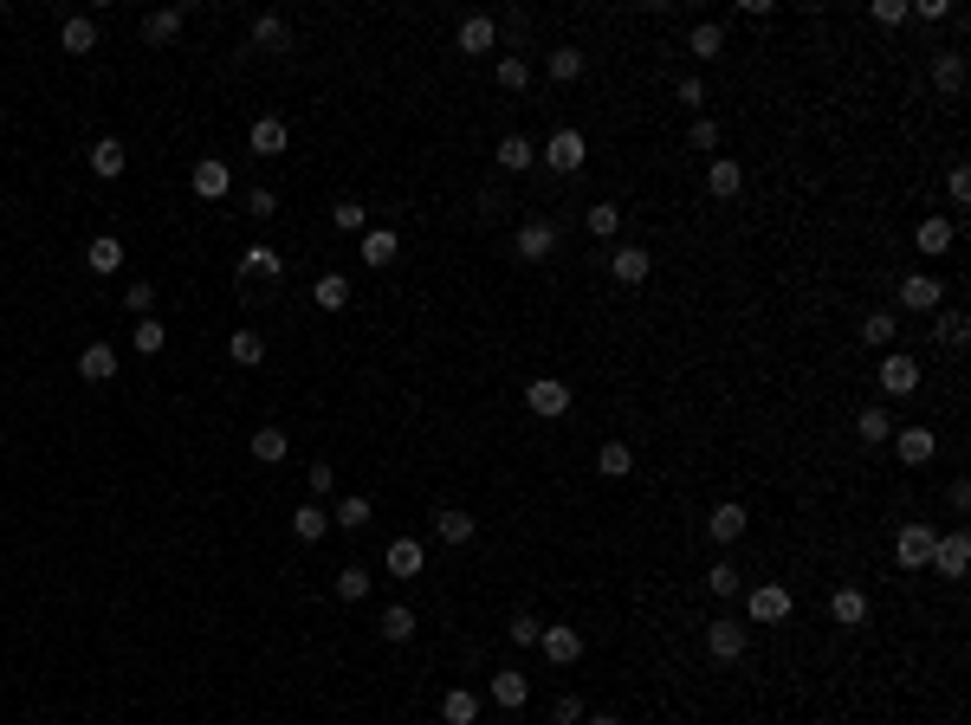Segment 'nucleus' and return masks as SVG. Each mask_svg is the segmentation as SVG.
<instances>
[{"label":"nucleus","mask_w":971,"mask_h":725,"mask_svg":"<svg viewBox=\"0 0 971 725\" xmlns=\"http://www.w3.org/2000/svg\"><path fill=\"white\" fill-rule=\"evenodd\" d=\"M583 156H590V143H583V130H570V123H564V130H551V143L538 149V162H544V169H557V175H577Z\"/></svg>","instance_id":"f257e3e1"},{"label":"nucleus","mask_w":971,"mask_h":725,"mask_svg":"<svg viewBox=\"0 0 971 725\" xmlns=\"http://www.w3.org/2000/svg\"><path fill=\"white\" fill-rule=\"evenodd\" d=\"M790 609H797V596H790L784 583H758V590H745V615H751V622H790Z\"/></svg>","instance_id":"f03ea898"},{"label":"nucleus","mask_w":971,"mask_h":725,"mask_svg":"<svg viewBox=\"0 0 971 725\" xmlns=\"http://www.w3.org/2000/svg\"><path fill=\"white\" fill-rule=\"evenodd\" d=\"M926 564H933L946 583H959L965 570H971V538H965V531H946V538H933V557H926Z\"/></svg>","instance_id":"7ed1b4c3"},{"label":"nucleus","mask_w":971,"mask_h":725,"mask_svg":"<svg viewBox=\"0 0 971 725\" xmlns=\"http://www.w3.org/2000/svg\"><path fill=\"white\" fill-rule=\"evenodd\" d=\"M933 538H939L933 525H900V531H894V564H900V570H926V557H933Z\"/></svg>","instance_id":"20e7f679"},{"label":"nucleus","mask_w":971,"mask_h":725,"mask_svg":"<svg viewBox=\"0 0 971 725\" xmlns=\"http://www.w3.org/2000/svg\"><path fill=\"white\" fill-rule=\"evenodd\" d=\"M525 408L538 421H557V415H570V382H557V376H538L525 389Z\"/></svg>","instance_id":"39448f33"},{"label":"nucleus","mask_w":971,"mask_h":725,"mask_svg":"<svg viewBox=\"0 0 971 725\" xmlns=\"http://www.w3.org/2000/svg\"><path fill=\"white\" fill-rule=\"evenodd\" d=\"M745 648H751V628L732 622V615L706 628V654H713V661H745Z\"/></svg>","instance_id":"423d86ee"},{"label":"nucleus","mask_w":971,"mask_h":725,"mask_svg":"<svg viewBox=\"0 0 971 725\" xmlns=\"http://www.w3.org/2000/svg\"><path fill=\"white\" fill-rule=\"evenodd\" d=\"M518 259H525V266H544V259L557 253V227L551 221H518Z\"/></svg>","instance_id":"0eeeda50"},{"label":"nucleus","mask_w":971,"mask_h":725,"mask_svg":"<svg viewBox=\"0 0 971 725\" xmlns=\"http://www.w3.org/2000/svg\"><path fill=\"white\" fill-rule=\"evenodd\" d=\"M900 305H907V311H926V318H933V311L946 305V285H939L933 272H907V279H900Z\"/></svg>","instance_id":"6e6552de"},{"label":"nucleus","mask_w":971,"mask_h":725,"mask_svg":"<svg viewBox=\"0 0 971 725\" xmlns=\"http://www.w3.org/2000/svg\"><path fill=\"white\" fill-rule=\"evenodd\" d=\"M538 648H544V661H551V667H570V661H583V635H577L570 622H551V628L538 635Z\"/></svg>","instance_id":"1a4fd4ad"},{"label":"nucleus","mask_w":971,"mask_h":725,"mask_svg":"<svg viewBox=\"0 0 971 725\" xmlns=\"http://www.w3.org/2000/svg\"><path fill=\"white\" fill-rule=\"evenodd\" d=\"M188 188H195L201 201H221L227 188H234V175H227V162H221V156H201L195 169H188Z\"/></svg>","instance_id":"9d476101"},{"label":"nucleus","mask_w":971,"mask_h":725,"mask_svg":"<svg viewBox=\"0 0 971 725\" xmlns=\"http://www.w3.org/2000/svg\"><path fill=\"white\" fill-rule=\"evenodd\" d=\"M382 564H389V577H402V583H415L421 570H428V551H421L415 538H389V551H382Z\"/></svg>","instance_id":"9b49d317"},{"label":"nucleus","mask_w":971,"mask_h":725,"mask_svg":"<svg viewBox=\"0 0 971 725\" xmlns=\"http://www.w3.org/2000/svg\"><path fill=\"white\" fill-rule=\"evenodd\" d=\"M609 272H615V285H641L654 272V253H648V246H615V253H609Z\"/></svg>","instance_id":"f8f14e48"},{"label":"nucleus","mask_w":971,"mask_h":725,"mask_svg":"<svg viewBox=\"0 0 971 725\" xmlns=\"http://www.w3.org/2000/svg\"><path fill=\"white\" fill-rule=\"evenodd\" d=\"M913 389H920V363L900 357V350L881 357V395H913Z\"/></svg>","instance_id":"ddd939ff"},{"label":"nucleus","mask_w":971,"mask_h":725,"mask_svg":"<svg viewBox=\"0 0 971 725\" xmlns=\"http://www.w3.org/2000/svg\"><path fill=\"white\" fill-rule=\"evenodd\" d=\"M745 525H751V512L738 499H726V505H713V518H706V531H713L719 544H738L745 538Z\"/></svg>","instance_id":"4468645a"},{"label":"nucleus","mask_w":971,"mask_h":725,"mask_svg":"<svg viewBox=\"0 0 971 725\" xmlns=\"http://www.w3.org/2000/svg\"><path fill=\"white\" fill-rule=\"evenodd\" d=\"M706 188H713L719 201H738V195H745V169H738V156H713V169H706Z\"/></svg>","instance_id":"2eb2a0df"},{"label":"nucleus","mask_w":971,"mask_h":725,"mask_svg":"<svg viewBox=\"0 0 971 725\" xmlns=\"http://www.w3.org/2000/svg\"><path fill=\"white\" fill-rule=\"evenodd\" d=\"M246 143H253V156H285L292 130H285V117H259L253 130H246Z\"/></svg>","instance_id":"dca6fc26"},{"label":"nucleus","mask_w":971,"mask_h":725,"mask_svg":"<svg viewBox=\"0 0 971 725\" xmlns=\"http://www.w3.org/2000/svg\"><path fill=\"white\" fill-rule=\"evenodd\" d=\"M85 266L98 272V279H117V272H123V240L117 234H98V240L85 246Z\"/></svg>","instance_id":"f3484780"},{"label":"nucleus","mask_w":971,"mask_h":725,"mask_svg":"<svg viewBox=\"0 0 971 725\" xmlns=\"http://www.w3.org/2000/svg\"><path fill=\"white\" fill-rule=\"evenodd\" d=\"M182 20H188V7H156L143 20V39L149 46H175V39H182Z\"/></svg>","instance_id":"a211bd4d"},{"label":"nucleus","mask_w":971,"mask_h":725,"mask_svg":"<svg viewBox=\"0 0 971 725\" xmlns=\"http://www.w3.org/2000/svg\"><path fill=\"white\" fill-rule=\"evenodd\" d=\"M279 272H285V259L279 253H272V246L266 240H253V246H246V253H240V279H279Z\"/></svg>","instance_id":"6ab92c4d"},{"label":"nucleus","mask_w":971,"mask_h":725,"mask_svg":"<svg viewBox=\"0 0 971 725\" xmlns=\"http://www.w3.org/2000/svg\"><path fill=\"white\" fill-rule=\"evenodd\" d=\"M59 46L72 52V59L98 52V20H91V13H72V20H65V33H59Z\"/></svg>","instance_id":"aec40b11"},{"label":"nucleus","mask_w":971,"mask_h":725,"mask_svg":"<svg viewBox=\"0 0 971 725\" xmlns=\"http://www.w3.org/2000/svg\"><path fill=\"white\" fill-rule=\"evenodd\" d=\"M492 156H499V169H512V175H525L531 162H538V143H531V136H499V149H492Z\"/></svg>","instance_id":"412c9836"},{"label":"nucleus","mask_w":971,"mask_h":725,"mask_svg":"<svg viewBox=\"0 0 971 725\" xmlns=\"http://www.w3.org/2000/svg\"><path fill=\"white\" fill-rule=\"evenodd\" d=\"M913 246H920L926 259H939V253L952 246V221H946V214H926V221L913 227Z\"/></svg>","instance_id":"4be33fe9"},{"label":"nucleus","mask_w":971,"mask_h":725,"mask_svg":"<svg viewBox=\"0 0 971 725\" xmlns=\"http://www.w3.org/2000/svg\"><path fill=\"white\" fill-rule=\"evenodd\" d=\"M123 162H130V156H123L117 136H98V143H91V175H98V182H117Z\"/></svg>","instance_id":"5701e85b"},{"label":"nucleus","mask_w":971,"mask_h":725,"mask_svg":"<svg viewBox=\"0 0 971 725\" xmlns=\"http://www.w3.org/2000/svg\"><path fill=\"white\" fill-rule=\"evenodd\" d=\"M78 376H85V382H111L117 376V350L111 344H85V350H78Z\"/></svg>","instance_id":"b1692460"},{"label":"nucleus","mask_w":971,"mask_h":725,"mask_svg":"<svg viewBox=\"0 0 971 725\" xmlns=\"http://www.w3.org/2000/svg\"><path fill=\"white\" fill-rule=\"evenodd\" d=\"M933 428H900V441H894V454L907 460V467H926V460H933Z\"/></svg>","instance_id":"393cba45"},{"label":"nucleus","mask_w":971,"mask_h":725,"mask_svg":"<svg viewBox=\"0 0 971 725\" xmlns=\"http://www.w3.org/2000/svg\"><path fill=\"white\" fill-rule=\"evenodd\" d=\"M324 531H331V512H324V505H318V499H305V505H298V512H292V538H305V544H318V538H324Z\"/></svg>","instance_id":"a878e982"},{"label":"nucleus","mask_w":971,"mask_h":725,"mask_svg":"<svg viewBox=\"0 0 971 725\" xmlns=\"http://www.w3.org/2000/svg\"><path fill=\"white\" fill-rule=\"evenodd\" d=\"M933 91H946V98L965 91V52H939L933 59Z\"/></svg>","instance_id":"bb28decb"},{"label":"nucleus","mask_w":971,"mask_h":725,"mask_svg":"<svg viewBox=\"0 0 971 725\" xmlns=\"http://www.w3.org/2000/svg\"><path fill=\"white\" fill-rule=\"evenodd\" d=\"M596 473H603V480H628V473H635L628 441H603V447H596Z\"/></svg>","instance_id":"cd10ccee"},{"label":"nucleus","mask_w":971,"mask_h":725,"mask_svg":"<svg viewBox=\"0 0 971 725\" xmlns=\"http://www.w3.org/2000/svg\"><path fill=\"white\" fill-rule=\"evenodd\" d=\"M687 52H693V59H726V26L700 20V26L687 33Z\"/></svg>","instance_id":"c85d7f7f"},{"label":"nucleus","mask_w":971,"mask_h":725,"mask_svg":"<svg viewBox=\"0 0 971 725\" xmlns=\"http://www.w3.org/2000/svg\"><path fill=\"white\" fill-rule=\"evenodd\" d=\"M829 622L861 628V622H868V596H861V590H836V596H829Z\"/></svg>","instance_id":"c756f323"},{"label":"nucleus","mask_w":971,"mask_h":725,"mask_svg":"<svg viewBox=\"0 0 971 725\" xmlns=\"http://www.w3.org/2000/svg\"><path fill=\"white\" fill-rule=\"evenodd\" d=\"M253 46L259 52H285V46H292V26H285L279 13H259V20H253Z\"/></svg>","instance_id":"7c9ffc66"},{"label":"nucleus","mask_w":971,"mask_h":725,"mask_svg":"<svg viewBox=\"0 0 971 725\" xmlns=\"http://www.w3.org/2000/svg\"><path fill=\"white\" fill-rule=\"evenodd\" d=\"M434 538H441V544H467L473 538V518L460 512V505H441V512H434Z\"/></svg>","instance_id":"2f4dec72"},{"label":"nucleus","mask_w":971,"mask_h":725,"mask_svg":"<svg viewBox=\"0 0 971 725\" xmlns=\"http://www.w3.org/2000/svg\"><path fill=\"white\" fill-rule=\"evenodd\" d=\"M492 700H499V706H512V713H518V706L531 700V680L518 674V667H505V674H492Z\"/></svg>","instance_id":"473e14b6"},{"label":"nucleus","mask_w":971,"mask_h":725,"mask_svg":"<svg viewBox=\"0 0 971 725\" xmlns=\"http://www.w3.org/2000/svg\"><path fill=\"white\" fill-rule=\"evenodd\" d=\"M395 253H402V240L389 227H369L363 234V266H395Z\"/></svg>","instance_id":"72a5a7b5"},{"label":"nucleus","mask_w":971,"mask_h":725,"mask_svg":"<svg viewBox=\"0 0 971 725\" xmlns=\"http://www.w3.org/2000/svg\"><path fill=\"white\" fill-rule=\"evenodd\" d=\"M460 52H492V39H499V26L486 20V13H473V20H460Z\"/></svg>","instance_id":"f704fd0d"},{"label":"nucleus","mask_w":971,"mask_h":725,"mask_svg":"<svg viewBox=\"0 0 971 725\" xmlns=\"http://www.w3.org/2000/svg\"><path fill=\"white\" fill-rule=\"evenodd\" d=\"M285 447H292V441H285V428H253V460H259V467H279Z\"/></svg>","instance_id":"c9c22d12"},{"label":"nucleus","mask_w":971,"mask_h":725,"mask_svg":"<svg viewBox=\"0 0 971 725\" xmlns=\"http://www.w3.org/2000/svg\"><path fill=\"white\" fill-rule=\"evenodd\" d=\"M441 719H447V725H473V719H480V693L454 687V693L441 700Z\"/></svg>","instance_id":"e433bc0d"},{"label":"nucleus","mask_w":971,"mask_h":725,"mask_svg":"<svg viewBox=\"0 0 971 725\" xmlns=\"http://www.w3.org/2000/svg\"><path fill=\"white\" fill-rule=\"evenodd\" d=\"M369 518H376V512H369V499H363V492H350V499H337L331 525H337V531H363Z\"/></svg>","instance_id":"4c0bfd02"},{"label":"nucleus","mask_w":971,"mask_h":725,"mask_svg":"<svg viewBox=\"0 0 971 725\" xmlns=\"http://www.w3.org/2000/svg\"><path fill=\"white\" fill-rule=\"evenodd\" d=\"M382 641H415V609H408V603L382 609Z\"/></svg>","instance_id":"58836bf2"},{"label":"nucleus","mask_w":971,"mask_h":725,"mask_svg":"<svg viewBox=\"0 0 971 725\" xmlns=\"http://www.w3.org/2000/svg\"><path fill=\"white\" fill-rule=\"evenodd\" d=\"M227 357H234V363H246V369H253V363H266V337H259V331H234V337H227Z\"/></svg>","instance_id":"ea45409f"},{"label":"nucleus","mask_w":971,"mask_h":725,"mask_svg":"<svg viewBox=\"0 0 971 725\" xmlns=\"http://www.w3.org/2000/svg\"><path fill=\"white\" fill-rule=\"evenodd\" d=\"M350 305V279L344 272H324L318 279V311H344Z\"/></svg>","instance_id":"a19ab883"},{"label":"nucleus","mask_w":971,"mask_h":725,"mask_svg":"<svg viewBox=\"0 0 971 725\" xmlns=\"http://www.w3.org/2000/svg\"><path fill=\"white\" fill-rule=\"evenodd\" d=\"M933 331H939V344H946V350H959L965 337H971V318H965V311H939Z\"/></svg>","instance_id":"79ce46f5"},{"label":"nucleus","mask_w":971,"mask_h":725,"mask_svg":"<svg viewBox=\"0 0 971 725\" xmlns=\"http://www.w3.org/2000/svg\"><path fill=\"white\" fill-rule=\"evenodd\" d=\"M894 331H900V318H894V311H868V318H861V337H868L874 350H881V344H894Z\"/></svg>","instance_id":"37998d69"},{"label":"nucleus","mask_w":971,"mask_h":725,"mask_svg":"<svg viewBox=\"0 0 971 725\" xmlns=\"http://www.w3.org/2000/svg\"><path fill=\"white\" fill-rule=\"evenodd\" d=\"M583 221H590V234H596V240H615V227H622V208H615V201H596V208L583 214Z\"/></svg>","instance_id":"c03bdc74"},{"label":"nucleus","mask_w":971,"mask_h":725,"mask_svg":"<svg viewBox=\"0 0 971 725\" xmlns=\"http://www.w3.org/2000/svg\"><path fill=\"white\" fill-rule=\"evenodd\" d=\"M337 596H344V603H363V596H369V570L344 564V570H337Z\"/></svg>","instance_id":"a18cd8bd"},{"label":"nucleus","mask_w":971,"mask_h":725,"mask_svg":"<svg viewBox=\"0 0 971 725\" xmlns=\"http://www.w3.org/2000/svg\"><path fill=\"white\" fill-rule=\"evenodd\" d=\"M162 344H169V324H162V318H136V350H143V357H156Z\"/></svg>","instance_id":"49530a36"},{"label":"nucleus","mask_w":971,"mask_h":725,"mask_svg":"<svg viewBox=\"0 0 971 725\" xmlns=\"http://www.w3.org/2000/svg\"><path fill=\"white\" fill-rule=\"evenodd\" d=\"M551 78H557V85L583 78V52H577V46H557V52H551Z\"/></svg>","instance_id":"de8ad7c7"},{"label":"nucleus","mask_w":971,"mask_h":725,"mask_svg":"<svg viewBox=\"0 0 971 725\" xmlns=\"http://www.w3.org/2000/svg\"><path fill=\"white\" fill-rule=\"evenodd\" d=\"M505 635H512V641H518V648H538V635H544V622H538V615H525V609H518V615H512V622H505Z\"/></svg>","instance_id":"09e8293b"},{"label":"nucleus","mask_w":971,"mask_h":725,"mask_svg":"<svg viewBox=\"0 0 971 725\" xmlns=\"http://www.w3.org/2000/svg\"><path fill=\"white\" fill-rule=\"evenodd\" d=\"M149 305H156V285H149V279H130V285H123V311L149 318Z\"/></svg>","instance_id":"8fccbe9b"},{"label":"nucleus","mask_w":971,"mask_h":725,"mask_svg":"<svg viewBox=\"0 0 971 725\" xmlns=\"http://www.w3.org/2000/svg\"><path fill=\"white\" fill-rule=\"evenodd\" d=\"M855 434H861V441H887V434H894V421H887L881 408H861V415H855Z\"/></svg>","instance_id":"3c124183"},{"label":"nucleus","mask_w":971,"mask_h":725,"mask_svg":"<svg viewBox=\"0 0 971 725\" xmlns=\"http://www.w3.org/2000/svg\"><path fill=\"white\" fill-rule=\"evenodd\" d=\"M706 590H713V596H738V590H745V577H738L732 564H713V570H706Z\"/></svg>","instance_id":"603ef678"},{"label":"nucleus","mask_w":971,"mask_h":725,"mask_svg":"<svg viewBox=\"0 0 971 725\" xmlns=\"http://www.w3.org/2000/svg\"><path fill=\"white\" fill-rule=\"evenodd\" d=\"M331 221L344 227V234H363V201H331Z\"/></svg>","instance_id":"864d4df0"},{"label":"nucleus","mask_w":971,"mask_h":725,"mask_svg":"<svg viewBox=\"0 0 971 725\" xmlns=\"http://www.w3.org/2000/svg\"><path fill=\"white\" fill-rule=\"evenodd\" d=\"M499 85H505V91H525V85H531V65H525V59H499Z\"/></svg>","instance_id":"5fc2aeb1"},{"label":"nucleus","mask_w":971,"mask_h":725,"mask_svg":"<svg viewBox=\"0 0 971 725\" xmlns=\"http://www.w3.org/2000/svg\"><path fill=\"white\" fill-rule=\"evenodd\" d=\"M551 719H557V725H583V719H590V706H583L577 693H564V700L551 706Z\"/></svg>","instance_id":"6e6d98bb"},{"label":"nucleus","mask_w":971,"mask_h":725,"mask_svg":"<svg viewBox=\"0 0 971 725\" xmlns=\"http://www.w3.org/2000/svg\"><path fill=\"white\" fill-rule=\"evenodd\" d=\"M246 214H253V221H272V214H279V195H272V188H253V195H246Z\"/></svg>","instance_id":"4d7b16f0"},{"label":"nucleus","mask_w":971,"mask_h":725,"mask_svg":"<svg viewBox=\"0 0 971 725\" xmlns=\"http://www.w3.org/2000/svg\"><path fill=\"white\" fill-rule=\"evenodd\" d=\"M687 143H693V149H719V123H713V117H693Z\"/></svg>","instance_id":"13d9d810"},{"label":"nucleus","mask_w":971,"mask_h":725,"mask_svg":"<svg viewBox=\"0 0 971 725\" xmlns=\"http://www.w3.org/2000/svg\"><path fill=\"white\" fill-rule=\"evenodd\" d=\"M900 20H913L907 0H874V26H900Z\"/></svg>","instance_id":"bf43d9fd"},{"label":"nucleus","mask_w":971,"mask_h":725,"mask_svg":"<svg viewBox=\"0 0 971 725\" xmlns=\"http://www.w3.org/2000/svg\"><path fill=\"white\" fill-rule=\"evenodd\" d=\"M907 13H920V20H952V0H913Z\"/></svg>","instance_id":"052dcab7"},{"label":"nucleus","mask_w":971,"mask_h":725,"mask_svg":"<svg viewBox=\"0 0 971 725\" xmlns=\"http://www.w3.org/2000/svg\"><path fill=\"white\" fill-rule=\"evenodd\" d=\"M674 98H680V104H693V111H700V104H706V85H700V78H680V85H674Z\"/></svg>","instance_id":"680f3d73"},{"label":"nucleus","mask_w":971,"mask_h":725,"mask_svg":"<svg viewBox=\"0 0 971 725\" xmlns=\"http://www.w3.org/2000/svg\"><path fill=\"white\" fill-rule=\"evenodd\" d=\"M946 188H952V201L965 208V201H971V169H952V175H946Z\"/></svg>","instance_id":"e2e57ef3"},{"label":"nucleus","mask_w":971,"mask_h":725,"mask_svg":"<svg viewBox=\"0 0 971 725\" xmlns=\"http://www.w3.org/2000/svg\"><path fill=\"white\" fill-rule=\"evenodd\" d=\"M331 486H337V467H311V499H324Z\"/></svg>","instance_id":"0e129e2a"},{"label":"nucleus","mask_w":971,"mask_h":725,"mask_svg":"<svg viewBox=\"0 0 971 725\" xmlns=\"http://www.w3.org/2000/svg\"><path fill=\"white\" fill-rule=\"evenodd\" d=\"M583 725H622V719H615V713H590V719H583Z\"/></svg>","instance_id":"69168bd1"},{"label":"nucleus","mask_w":971,"mask_h":725,"mask_svg":"<svg viewBox=\"0 0 971 725\" xmlns=\"http://www.w3.org/2000/svg\"><path fill=\"white\" fill-rule=\"evenodd\" d=\"M0 20H7V0H0Z\"/></svg>","instance_id":"338daca9"}]
</instances>
